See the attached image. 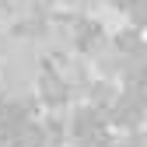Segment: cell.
<instances>
[{"instance_id":"6da1fadb","label":"cell","mask_w":147,"mask_h":147,"mask_svg":"<svg viewBox=\"0 0 147 147\" xmlns=\"http://www.w3.org/2000/svg\"><path fill=\"white\" fill-rule=\"evenodd\" d=\"M39 98H42V105H49V109L67 105L70 84H67V77H63L60 67H46V70H42V77H39Z\"/></svg>"}]
</instances>
